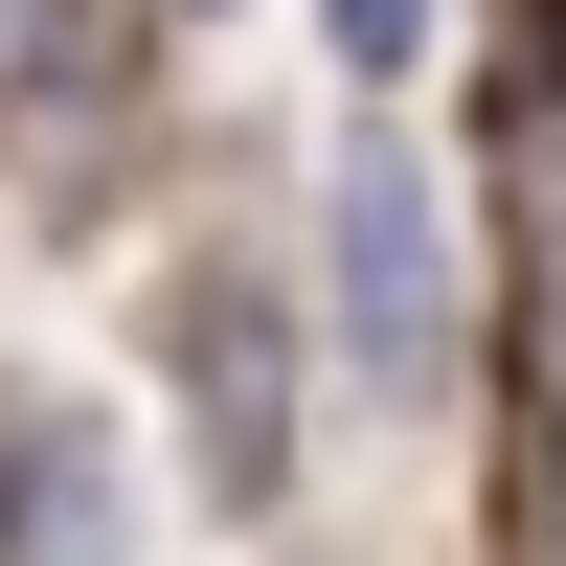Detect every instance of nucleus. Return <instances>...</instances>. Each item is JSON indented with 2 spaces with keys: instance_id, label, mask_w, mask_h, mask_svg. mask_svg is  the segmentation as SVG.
<instances>
[{
  "instance_id": "f257e3e1",
  "label": "nucleus",
  "mask_w": 566,
  "mask_h": 566,
  "mask_svg": "<svg viewBox=\"0 0 566 566\" xmlns=\"http://www.w3.org/2000/svg\"><path fill=\"white\" fill-rule=\"evenodd\" d=\"M317 295H340V363H363L386 408L453 386V340H476V317H453V181L408 159V114H363L340 181H317Z\"/></svg>"
},
{
  "instance_id": "f03ea898",
  "label": "nucleus",
  "mask_w": 566,
  "mask_h": 566,
  "mask_svg": "<svg viewBox=\"0 0 566 566\" xmlns=\"http://www.w3.org/2000/svg\"><path fill=\"white\" fill-rule=\"evenodd\" d=\"M159 408H181V476L227 522H272L295 499V295L272 272H181L159 295Z\"/></svg>"
},
{
  "instance_id": "20e7f679",
  "label": "nucleus",
  "mask_w": 566,
  "mask_h": 566,
  "mask_svg": "<svg viewBox=\"0 0 566 566\" xmlns=\"http://www.w3.org/2000/svg\"><path fill=\"white\" fill-rule=\"evenodd\" d=\"M499 250H522V499H544V566H566V91H499Z\"/></svg>"
},
{
  "instance_id": "39448f33",
  "label": "nucleus",
  "mask_w": 566,
  "mask_h": 566,
  "mask_svg": "<svg viewBox=\"0 0 566 566\" xmlns=\"http://www.w3.org/2000/svg\"><path fill=\"white\" fill-rule=\"evenodd\" d=\"M0 566H136V476H114V431L91 408H0Z\"/></svg>"
},
{
  "instance_id": "7ed1b4c3",
  "label": "nucleus",
  "mask_w": 566,
  "mask_h": 566,
  "mask_svg": "<svg viewBox=\"0 0 566 566\" xmlns=\"http://www.w3.org/2000/svg\"><path fill=\"white\" fill-rule=\"evenodd\" d=\"M114 159H136V23L114 0H0V181L91 205Z\"/></svg>"
},
{
  "instance_id": "423d86ee",
  "label": "nucleus",
  "mask_w": 566,
  "mask_h": 566,
  "mask_svg": "<svg viewBox=\"0 0 566 566\" xmlns=\"http://www.w3.org/2000/svg\"><path fill=\"white\" fill-rule=\"evenodd\" d=\"M317 45H340L363 91H408V69H431V0H317Z\"/></svg>"
}]
</instances>
